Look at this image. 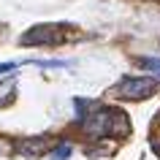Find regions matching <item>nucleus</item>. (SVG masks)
Here are the masks:
<instances>
[{
  "label": "nucleus",
  "mask_w": 160,
  "mask_h": 160,
  "mask_svg": "<svg viewBox=\"0 0 160 160\" xmlns=\"http://www.w3.org/2000/svg\"><path fill=\"white\" fill-rule=\"evenodd\" d=\"M82 130L90 138H106V136L125 138L128 136V117L117 109H98L92 114H84Z\"/></svg>",
  "instance_id": "1"
},
{
  "label": "nucleus",
  "mask_w": 160,
  "mask_h": 160,
  "mask_svg": "<svg viewBox=\"0 0 160 160\" xmlns=\"http://www.w3.org/2000/svg\"><path fill=\"white\" fill-rule=\"evenodd\" d=\"M155 90H158V82H155V76H128V79H122L117 84V90L114 92L119 95V98H125V101H141V98H149V95H155Z\"/></svg>",
  "instance_id": "2"
},
{
  "label": "nucleus",
  "mask_w": 160,
  "mask_h": 160,
  "mask_svg": "<svg viewBox=\"0 0 160 160\" xmlns=\"http://www.w3.org/2000/svg\"><path fill=\"white\" fill-rule=\"evenodd\" d=\"M60 30H62V25H35L19 38V43H25V46H41V43L54 46V43L62 41V33Z\"/></svg>",
  "instance_id": "3"
},
{
  "label": "nucleus",
  "mask_w": 160,
  "mask_h": 160,
  "mask_svg": "<svg viewBox=\"0 0 160 160\" xmlns=\"http://www.w3.org/2000/svg\"><path fill=\"white\" fill-rule=\"evenodd\" d=\"M46 136H38V138H25V141L17 144V149L22 152V155H27V158H38L43 149H46Z\"/></svg>",
  "instance_id": "4"
},
{
  "label": "nucleus",
  "mask_w": 160,
  "mask_h": 160,
  "mask_svg": "<svg viewBox=\"0 0 160 160\" xmlns=\"http://www.w3.org/2000/svg\"><path fill=\"white\" fill-rule=\"evenodd\" d=\"M138 65L147 68V71H152V73L160 79V57H141V60H138Z\"/></svg>",
  "instance_id": "5"
},
{
  "label": "nucleus",
  "mask_w": 160,
  "mask_h": 160,
  "mask_svg": "<svg viewBox=\"0 0 160 160\" xmlns=\"http://www.w3.org/2000/svg\"><path fill=\"white\" fill-rule=\"evenodd\" d=\"M49 158H54V160H68L71 158V144H57V147H54V149L49 152Z\"/></svg>",
  "instance_id": "6"
},
{
  "label": "nucleus",
  "mask_w": 160,
  "mask_h": 160,
  "mask_svg": "<svg viewBox=\"0 0 160 160\" xmlns=\"http://www.w3.org/2000/svg\"><path fill=\"white\" fill-rule=\"evenodd\" d=\"M11 101H14V84L6 82V84H0V106H6Z\"/></svg>",
  "instance_id": "7"
},
{
  "label": "nucleus",
  "mask_w": 160,
  "mask_h": 160,
  "mask_svg": "<svg viewBox=\"0 0 160 160\" xmlns=\"http://www.w3.org/2000/svg\"><path fill=\"white\" fill-rule=\"evenodd\" d=\"M17 65H19V62H0V73H11Z\"/></svg>",
  "instance_id": "8"
}]
</instances>
